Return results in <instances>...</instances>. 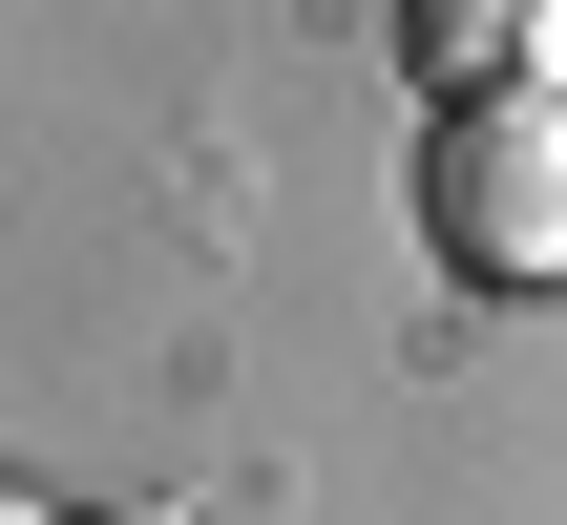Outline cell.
Instances as JSON below:
<instances>
[{"instance_id": "cell-1", "label": "cell", "mask_w": 567, "mask_h": 525, "mask_svg": "<svg viewBox=\"0 0 567 525\" xmlns=\"http://www.w3.org/2000/svg\"><path fill=\"white\" fill-rule=\"evenodd\" d=\"M421 210H442V253H463V274L547 295V274H567V105H547V84H484V105H442V168H421Z\"/></svg>"}, {"instance_id": "cell-2", "label": "cell", "mask_w": 567, "mask_h": 525, "mask_svg": "<svg viewBox=\"0 0 567 525\" xmlns=\"http://www.w3.org/2000/svg\"><path fill=\"white\" fill-rule=\"evenodd\" d=\"M526 42H547V0H421V63H442V105H484V63L526 84Z\"/></svg>"}, {"instance_id": "cell-3", "label": "cell", "mask_w": 567, "mask_h": 525, "mask_svg": "<svg viewBox=\"0 0 567 525\" xmlns=\"http://www.w3.org/2000/svg\"><path fill=\"white\" fill-rule=\"evenodd\" d=\"M0 525H42V484H0Z\"/></svg>"}, {"instance_id": "cell-4", "label": "cell", "mask_w": 567, "mask_h": 525, "mask_svg": "<svg viewBox=\"0 0 567 525\" xmlns=\"http://www.w3.org/2000/svg\"><path fill=\"white\" fill-rule=\"evenodd\" d=\"M126 525H189V505H126Z\"/></svg>"}]
</instances>
